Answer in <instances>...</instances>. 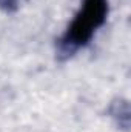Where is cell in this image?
Segmentation results:
<instances>
[{"instance_id": "7a4b0ae2", "label": "cell", "mask_w": 131, "mask_h": 132, "mask_svg": "<svg viewBox=\"0 0 131 132\" xmlns=\"http://www.w3.org/2000/svg\"><path fill=\"white\" fill-rule=\"evenodd\" d=\"M17 2L19 0H0V8L6 12H11L17 8Z\"/></svg>"}, {"instance_id": "6da1fadb", "label": "cell", "mask_w": 131, "mask_h": 132, "mask_svg": "<svg viewBox=\"0 0 131 132\" xmlns=\"http://www.w3.org/2000/svg\"><path fill=\"white\" fill-rule=\"evenodd\" d=\"M110 15L108 0H82L77 12L57 40L60 57H71L91 43L99 29L106 23Z\"/></svg>"}]
</instances>
